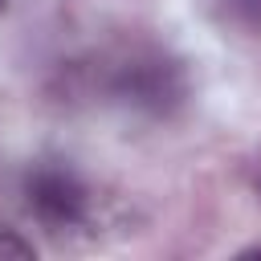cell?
Instances as JSON below:
<instances>
[{"instance_id":"cell-2","label":"cell","mask_w":261,"mask_h":261,"mask_svg":"<svg viewBox=\"0 0 261 261\" xmlns=\"http://www.w3.org/2000/svg\"><path fill=\"white\" fill-rule=\"evenodd\" d=\"M24 204L49 232H69L90 220V188L65 163H37L24 175Z\"/></svg>"},{"instance_id":"cell-3","label":"cell","mask_w":261,"mask_h":261,"mask_svg":"<svg viewBox=\"0 0 261 261\" xmlns=\"http://www.w3.org/2000/svg\"><path fill=\"white\" fill-rule=\"evenodd\" d=\"M224 12H228L237 24L261 33V0H224Z\"/></svg>"},{"instance_id":"cell-1","label":"cell","mask_w":261,"mask_h":261,"mask_svg":"<svg viewBox=\"0 0 261 261\" xmlns=\"http://www.w3.org/2000/svg\"><path fill=\"white\" fill-rule=\"evenodd\" d=\"M110 94L143 114H171L188 98V73L175 57L167 53H130L126 61L114 65L110 73Z\"/></svg>"},{"instance_id":"cell-6","label":"cell","mask_w":261,"mask_h":261,"mask_svg":"<svg viewBox=\"0 0 261 261\" xmlns=\"http://www.w3.org/2000/svg\"><path fill=\"white\" fill-rule=\"evenodd\" d=\"M0 12H4V0H0Z\"/></svg>"},{"instance_id":"cell-5","label":"cell","mask_w":261,"mask_h":261,"mask_svg":"<svg viewBox=\"0 0 261 261\" xmlns=\"http://www.w3.org/2000/svg\"><path fill=\"white\" fill-rule=\"evenodd\" d=\"M257 188H261V171H257Z\"/></svg>"},{"instance_id":"cell-4","label":"cell","mask_w":261,"mask_h":261,"mask_svg":"<svg viewBox=\"0 0 261 261\" xmlns=\"http://www.w3.org/2000/svg\"><path fill=\"white\" fill-rule=\"evenodd\" d=\"M0 257H33V241H24L16 228L0 220Z\"/></svg>"}]
</instances>
